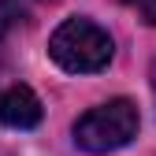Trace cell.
<instances>
[{
	"label": "cell",
	"mask_w": 156,
	"mask_h": 156,
	"mask_svg": "<svg viewBox=\"0 0 156 156\" xmlns=\"http://www.w3.org/2000/svg\"><path fill=\"white\" fill-rule=\"evenodd\" d=\"M112 52V37L89 19H67L48 41V56L71 74H93L108 67Z\"/></svg>",
	"instance_id": "1"
},
{
	"label": "cell",
	"mask_w": 156,
	"mask_h": 156,
	"mask_svg": "<svg viewBox=\"0 0 156 156\" xmlns=\"http://www.w3.org/2000/svg\"><path fill=\"white\" fill-rule=\"evenodd\" d=\"M138 123H141L138 108H134L126 97H119V101L89 108L82 119L74 123V141L86 152H115V149H123V145L134 141Z\"/></svg>",
	"instance_id": "2"
},
{
	"label": "cell",
	"mask_w": 156,
	"mask_h": 156,
	"mask_svg": "<svg viewBox=\"0 0 156 156\" xmlns=\"http://www.w3.org/2000/svg\"><path fill=\"white\" fill-rule=\"evenodd\" d=\"M0 123L11 130H30L41 123V101L26 86H11L0 93Z\"/></svg>",
	"instance_id": "3"
},
{
	"label": "cell",
	"mask_w": 156,
	"mask_h": 156,
	"mask_svg": "<svg viewBox=\"0 0 156 156\" xmlns=\"http://www.w3.org/2000/svg\"><path fill=\"white\" fill-rule=\"evenodd\" d=\"M23 19H26V11H23V4H19V0H0V37L11 34Z\"/></svg>",
	"instance_id": "4"
},
{
	"label": "cell",
	"mask_w": 156,
	"mask_h": 156,
	"mask_svg": "<svg viewBox=\"0 0 156 156\" xmlns=\"http://www.w3.org/2000/svg\"><path fill=\"white\" fill-rule=\"evenodd\" d=\"M141 15H145V23L156 26V0H141Z\"/></svg>",
	"instance_id": "5"
},
{
	"label": "cell",
	"mask_w": 156,
	"mask_h": 156,
	"mask_svg": "<svg viewBox=\"0 0 156 156\" xmlns=\"http://www.w3.org/2000/svg\"><path fill=\"white\" fill-rule=\"evenodd\" d=\"M152 89H156V63H152Z\"/></svg>",
	"instance_id": "6"
},
{
	"label": "cell",
	"mask_w": 156,
	"mask_h": 156,
	"mask_svg": "<svg viewBox=\"0 0 156 156\" xmlns=\"http://www.w3.org/2000/svg\"><path fill=\"white\" fill-rule=\"evenodd\" d=\"M123 4H141V0H123Z\"/></svg>",
	"instance_id": "7"
},
{
	"label": "cell",
	"mask_w": 156,
	"mask_h": 156,
	"mask_svg": "<svg viewBox=\"0 0 156 156\" xmlns=\"http://www.w3.org/2000/svg\"><path fill=\"white\" fill-rule=\"evenodd\" d=\"M48 4H52V0H48Z\"/></svg>",
	"instance_id": "8"
}]
</instances>
